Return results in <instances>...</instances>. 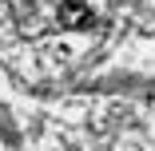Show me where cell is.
<instances>
[{"label":"cell","mask_w":155,"mask_h":151,"mask_svg":"<svg viewBox=\"0 0 155 151\" xmlns=\"http://www.w3.org/2000/svg\"><path fill=\"white\" fill-rule=\"evenodd\" d=\"M56 20L64 24V28H76V32H91V28L100 24V16L91 12L84 0H64V4H60V12H56Z\"/></svg>","instance_id":"1"}]
</instances>
